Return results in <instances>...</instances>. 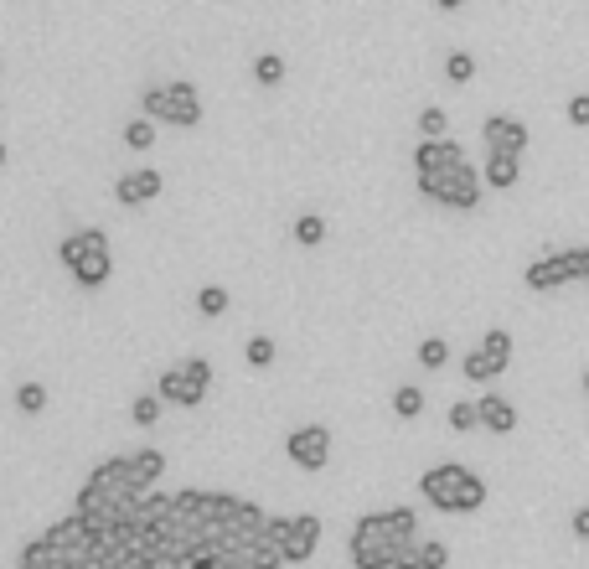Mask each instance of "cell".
I'll use <instances>...</instances> for the list:
<instances>
[{
  "instance_id": "4316f807",
  "label": "cell",
  "mask_w": 589,
  "mask_h": 569,
  "mask_svg": "<svg viewBox=\"0 0 589 569\" xmlns=\"http://www.w3.org/2000/svg\"><path fill=\"white\" fill-rule=\"evenodd\" d=\"M460 373L471 378V383H491V378H496V363H491V357H486L481 347H471V352L460 357Z\"/></svg>"
},
{
  "instance_id": "9c48e42d",
  "label": "cell",
  "mask_w": 589,
  "mask_h": 569,
  "mask_svg": "<svg viewBox=\"0 0 589 569\" xmlns=\"http://www.w3.org/2000/svg\"><path fill=\"white\" fill-rule=\"evenodd\" d=\"M481 145H486V156H522L527 145H533V130H527V119H517V114H486Z\"/></svg>"
},
{
  "instance_id": "277c9868",
  "label": "cell",
  "mask_w": 589,
  "mask_h": 569,
  "mask_svg": "<svg viewBox=\"0 0 589 569\" xmlns=\"http://www.w3.org/2000/svg\"><path fill=\"white\" fill-rule=\"evenodd\" d=\"M140 114L155 119V125H176V130H197L202 125V94L192 78H166L150 83L140 94Z\"/></svg>"
},
{
  "instance_id": "e0dca14e",
  "label": "cell",
  "mask_w": 589,
  "mask_h": 569,
  "mask_svg": "<svg viewBox=\"0 0 589 569\" xmlns=\"http://www.w3.org/2000/svg\"><path fill=\"white\" fill-rule=\"evenodd\" d=\"M383 523H388V533H393V544H398V549L419 538V513H414V507H388Z\"/></svg>"
},
{
  "instance_id": "4fadbf2b",
  "label": "cell",
  "mask_w": 589,
  "mask_h": 569,
  "mask_svg": "<svg viewBox=\"0 0 589 569\" xmlns=\"http://www.w3.org/2000/svg\"><path fill=\"white\" fill-rule=\"evenodd\" d=\"M124 466H130V482L140 492H150L166 476V451H155V445H135V451H124Z\"/></svg>"
},
{
  "instance_id": "ab89813d",
  "label": "cell",
  "mask_w": 589,
  "mask_h": 569,
  "mask_svg": "<svg viewBox=\"0 0 589 569\" xmlns=\"http://www.w3.org/2000/svg\"><path fill=\"white\" fill-rule=\"evenodd\" d=\"M0 109H6V104H0Z\"/></svg>"
},
{
  "instance_id": "7402d4cb",
  "label": "cell",
  "mask_w": 589,
  "mask_h": 569,
  "mask_svg": "<svg viewBox=\"0 0 589 569\" xmlns=\"http://www.w3.org/2000/svg\"><path fill=\"white\" fill-rule=\"evenodd\" d=\"M119 140H124V145H130V151H135V156H145V151H150V145H155V119H145V114H140V119H130V125H124V130H119Z\"/></svg>"
},
{
  "instance_id": "f1b7e54d",
  "label": "cell",
  "mask_w": 589,
  "mask_h": 569,
  "mask_svg": "<svg viewBox=\"0 0 589 569\" xmlns=\"http://www.w3.org/2000/svg\"><path fill=\"white\" fill-rule=\"evenodd\" d=\"M445 363H450V342L445 337H424L419 342V368L434 373V368H445Z\"/></svg>"
},
{
  "instance_id": "ac0fdd59",
  "label": "cell",
  "mask_w": 589,
  "mask_h": 569,
  "mask_svg": "<svg viewBox=\"0 0 589 569\" xmlns=\"http://www.w3.org/2000/svg\"><path fill=\"white\" fill-rule=\"evenodd\" d=\"M248 73H254L259 88H279V83H285V73H290V68H285V52H259Z\"/></svg>"
},
{
  "instance_id": "d6986e66",
  "label": "cell",
  "mask_w": 589,
  "mask_h": 569,
  "mask_svg": "<svg viewBox=\"0 0 589 569\" xmlns=\"http://www.w3.org/2000/svg\"><path fill=\"white\" fill-rule=\"evenodd\" d=\"M481 352L496 363V373H507L512 368V332H507V326H491V332L481 337Z\"/></svg>"
},
{
  "instance_id": "5bb4252c",
  "label": "cell",
  "mask_w": 589,
  "mask_h": 569,
  "mask_svg": "<svg viewBox=\"0 0 589 569\" xmlns=\"http://www.w3.org/2000/svg\"><path fill=\"white\" fill-rule=\"evenodd\" d=\"M455 161H465V145L460 140H419L414 145V176L419 171H445V166H455Z\"/></svg>"
},
{
  "instance_id": "7c38bea8",
  "label": "cell",
  "mask_w": 589,
  "mask_h": 569,
  "mask_svg": "<svg viewBox=\"0 0 589 569\" xmlns=\"http://www.w3.org/2000/svg\"><path fill=\"white\" fill-rule=\"evenodd\" d=\"M161 171L155 166H135V171H119V182H114V202L124 207H145V202H161Z\"/></svg>"
},
{
  "instance_id": "8992f818",
  "label": "cell",
  "mask_w": 589,
  "mask_h": 569,
  "mask_svg": "<svg viewBox=\"0 0 589 569\" xmlns=\"http://www.w3.org/2000/svg\"><path fill=\"white\" fill-rule=\"evenodd\" d=\"M584 275H589V249L574 244V249H558V254L533 259V264L522 269V285H527V290H538V295H548V290L569 285V280H584Z\"/></svg>"
},
{
  "instance_id": "836d02e7",
  "label": "cell",
  "mask_w": 589,
  "mask_h": 569,
  "mask_svg": "<svg viewBox=\"0 0 589 569\" xmlns=\"http://www.w3.org/2000/svg\"><path fill=\"white\" fill-rule=\"evenodd\" d=\"M393 569H419V538H414V544H403V549L393 554Z\"/></svg>"
},
{
  "instance_id": "603a6c76",
  "label": "cell",
  "mask_w": 589,
  "mask_h": 569,
  "mask_svg": "<svg viewBox=\"0 0 589 569\" xmlns=\"http://www.w3.org/2000/svg\"><path fill=\"white\" fill-rule=\"evenodd\" d=\"M414 125H419V135H424V140H445V135H450V114H445L440 104H424Z\"/></svg>"
},
{
  "instance_id": "cb8c5ba5",
  "label": "cell",
  "mask_w": 589,
  "mask_h": 569,
  "mask_svg": "<svg viewBox=\"0 0 589 569\" xmlns=\"http://www.w3.org/2000/svg\"><path fill=\"white\" fill-rule=\"evenodd\" d=\"M393 414H398V419H419V414H424V388H419V383L393 388Z\"/></svg>"
},
{
  "instance_id": "484cf974",
  "label": "cell",
  "mask_w": 589,
  "mask_h": 569,
  "mask_svg": "<svg viewBox=\"0 0 589 569\" xmlns=\"http://www.w3.org/2000/svg\"><path fill=\"white\" fill-rule=\"evenodd\" d=\"M274 357H279V347H274V337H264V332L243 342V363H248V368H269Z\"/></svg>"
},
{
  "instance_id": "f546056e",
  "label": "cell",
  "mask_w": 589,
  "mask_h": 569,
  "mask_svg": "<svg viewBox=\"0 0 589 569\" xmlns=\"http://www.w3.org/2000/svg\"><path fill=\"white\" fill-rule=\"evenodd\" d=\"M450 430H455V435H471V430H481V414H476V404H471V399L450 404Z\"/></svg>"
},
{
  "instance_id": "3957f363",
  "label": "cell",
  "mask_w": 589,
  "mask_h": 569,
  "mask_svg": "<svg viewBox=\"0 0 589 569\" xmlns=\"http://www.w3.org/2000/svg\"><path fill=\"white\" fill-rule=\"evenodd\" d=\"M62 269L83 285V290H104L114 280V249H109V233L104 228H78L57 244Z\"/></svg>"
},
{
  "instance_id": "ba28073f",
  "label": "cell",
  "mask_w": 589,
  "mask_h": 569,
  "mask_svg": "<svg viewBox=\"0 0 589 569\" xmlns=\"http://www.w3.org/2000/svg\"><path fill=\"white\" fill-rule=\"evenodd\" d=\"M347 554H352V569H393L398 544H393V533H388L383 513H367V518L352 523V544H347Z\"/></svg>"
},
{
  "instance_id": "5b68a950",
  "label": "cell",
  "mask_w": 589,
  "mask_h": 569,
  "mask_svg": "<svg viewBox=\"0 0 589 569\" xmlns=\"http://www.w3.org/2000/svg\"><path fill=\"white\" fill-rule=\"evenodd\" d=\"M414 182H419V197H424V202L455 207V213H471V207H481V192H486L481 171H476L471 161H455V166H445V171H419Z\"/></svg>"
},
{
  "instance_id": "e575fe53",
  "label": "cell",
  "mask_w": 589,
  "mask_h": 569,
  "mask_svg": "<svg viewBox=\"0 0 589 569\" xmlns=\"http://www.w3.org/2000/svg\"><path fill=\"white\" fill-rule=\"evenodd\" d=\"M569 533L579 538V544H589V507H574V518H569Z\"/></svg>"
},
{
  "instance_id": "d6a6232c",
  "label": "cell",
  "mask_w": 589,
  "mask_h": 569,
  "mask_svg": "<svg viewBox=\"0 0 589 569\" xmlns=\"http://www.w3.org/2000/svg\"><path fill=\"white\" fill-rule=\"evenodd\" d=\"M564 114H569V125H574V130H589V94H574Z\"/></svg>"
},
{
  "instance_id": "ffe728a7",
  "label": "cell",
  "mask_w": 589,
  "mask_h": 569,
  "mask_svg": "<svg viewBox=\"0 0 589 569\" xmlns=\"http://www.w3.org/2000/svg\"><path fill=\"white\" fill-rule=\"evenodd\" d=\"M295 244L300 249H321L326 244V218L321 213H300L295 218Z\"/></svg>"
},
{
  "instance_id": "74e56055",
  "label": "cell",
  "mask_w": 589,
  "mask_h": 569,
  "mask_svg": "<svg viewBox=\"0 0 589 569\" xmlns=\"http://www.w3.org/2000/svg\"><path fill=\"white\" fill-rule=\"evenodd\" d=\"M584 394H589V368H584Z\"/></svg>"
},
{
  "instance_id": "8fae6325",
  "label": "cell",
  "mask_w": 589,
  "mask_h": 569,
  "mask_svg": "<svg viewBox=\"0 0 589 569\" xmlns=\"http://www.w3.org/2000/svg\"><path fill=\"white\" fill-rule=\"evenodd\" d=\"M321 549V518L316 513H295L285 538H279V554H285V564H310Z\"/></svg>"
},
{
  "instance_id": "30bf717a",
  "label": "cell",
  "mask_w": 589,
  "mask_h": 569,
  "mask_svg": "<svg viewBox=\"0 0 589 569\" xmlns=\"http://www.w3.org/2000/svg\"><path fill=\"white\" fill-rule=\"evenodd\" d=\"M285 456L300 466V471H326L331 461V430L326 425H300L285 435Z\"/></svg>"
},
{
  "instance_id": "d590c367",
  "label": "cell",
  "mask_w": 589,
  "mask_h": 569,
  "mask_svg": "<svg viewBox=\"0 0 589 569\" xmlns=\"http://www.w3.org/2000/svg\"><path fill=\"white\" fill-rule=\"evenodd\" d=\"M434 6H440V11H460V6H465V0H434Z\"/></svg>"
},
{
  "instance_id": "2e32d148",
  "label": "cell",
  "mask_w": 589,
  "mask_h": 569,
  "mask_svg": "<svg viewBox=\"0 0 589 569\" xmlns=\"http://www.w3.org/2000/svg\"><path fill=\"white\" fill-rule=\"evenodd\" d=\"M481 182H486L491 192H512V187L522 182V156H486Z\"/></svg>"
},
{
  "instance_id": "1f68e13d",
  "label": "cell",
  "mask_w": 589,
  "mask_h": 569,
  "mask_svg": "<svg viewBox=\"0 0 589 569\" xmlns=\"http://www.w3.org/2000/svg\"><path fill=\"white\" fill-rule=\"evenodd\" d=\"M450 564V549L440 538H419V569H445Z\"/></svg>"
},
{
  "instance_id": "6da1fadb",
  "label": "cell",
  "mask_w": 589,
  "mask_h": 569,
  "mask_svg": "<svg viewBox=\"0 0 589 569\" xmlns=\"http://www.w3.org/2000/svg\"><path fill=\"white\" fill-rule=\"evenodd\" d=\"M264 518L238 492H145L114 528H88L78 513L42 528L16 569H285Z\"/></svg>"
},
{
  "instance_id": "7a4b0ae2",
  "label": "cell",
  "mask_w": 589,
  "mask_h": 569,
  "mask_svg": "<svg viewBox=\"0 0 589 569\" xmlns=\"http://www.w3.org/2000/svg\"><path fill=\"white\" fill-rule=\"evenodd\" d=\"M419 492H424V502L434 507V513H450V518L481 513V507H486V482H481L471 466H460V461L429 466V471L419 476Z\"/></svg>"
},
{
  "instance_id": "d4e9b609",
  "label": "cell",
  "mask_w": 589,
  "mask_h": 569,
  "mask_svg": "<svg viewBox=\"0 0 589 569\" xmlns=\"http://www.w3.org/2000/svg\"><path fill=\"white\" fill-rule=\"evenodd\" d=\"M471 78H476V57H471V52H460V47H455V52L445 57V83H455V88H465V83H471Z\"/></svg>"
},
{
  "instance_id": "8d00e7d4",
  "label": "cell",
  "mask_w": 589,
  "mask_h": 569,
  "mask_svg": "<svg viewBox=\"0 0 589 569\" xmlns=\"http://www.w3.org/2000/svg\"><path fill=\"white\" fill-rule=\"evenodd\" d=\"M6 161H11V151H6V145H0V166H6Z\"/></svg>"
},
{
  "instance_id": "f35d334b",
  "label": "cell",
  "mask_w": 589,
  "mask_h": 569,
  "mask_svg": "<svg viewBox=\"0 0 589 569\" xmlns=\"http://www.w3.org/2000/svg\"><path fill=\"white\" fill-rule=\"evenodd\" d=\"M0 68H6V57H0Z\"/></svg>"
},
{
  "instance_id": "83f0119b",
  "label": "cell",
  "mask_w": 589,
  "mask_h": 569,
  "mask_svg": "<svg viewBox=\"0 0 589 569\" xmlns=\"http://www.w3.org/2000/svg\"><path fill=\"white\" fill-rule=\"evenodd\" d=\"M161 404H166L161 394H140V399L130 404V419H135L140 430H155V425H161Z\"/></svg>"
},
{
  "instance_id": "60d3db41",
  "label": "cell",
  "mask_w": 589,
  "mask_h": 569,
  "mask_svg": "<svg viewBox=\"0 0 589 569\" xmlns=\"http://www.w3.org/2000/svg\"><path fill=\"white\" fill-rule=\"evenodd\" d=\"M584 280H589V275H584Z\"/></svg>"
},
{
  "instance_id": "44dd1931",
  "label": "cell",
  "mask_w": 589,
  "mask_h": 569,
  "mask_svg": "<svg viewBox=\"0 0 589 569\" xmlns=\"http://www.w3.org/2000/svg\"><path fill=\"white\" fill-rule=\"evenodd\" d=\"M228 306H233V295H228V285H202V290H197V311H202L207 321H217V316H228Z\"/></svg>"
},
{
  "instance_id": "52a82bcc",
  "label": "cell",
  "mask_w": 589,
  "mask_h": 569,
  "mask_svg": "<svg viewBox=\"0 0 589 569\" xmlns=\"http://www.w3.org/2000/svg\"><path fill=\"white\" fill-rule=\"evenodd\" d=\"M207 388H212V363H207V357H181V363H171V368L161 373L155 394H161L166 404L192 409V404L207 399Z\"/></svg>"
},
{
  "instance_id": "9a60e30c",
  "label": "cell",
  "mask_w": 589,
  "mask_h": 569,
  "mask_svg": "<svg viewBox=\"0 0 589 569\" xmlns=\"http://www.w3.org/2000/svg\"><path fill=\"white\" fill-rule=\"evenodd\" d=\"M476 414H481V430H491V435H512V430H517V409H512V399H502V394L476 399Z\"/></svg>"
},
{
  "instance_id": "4dcf8cb0",
  "label": "cell",
  "mask_w": 589,
  "mask_h": 569,
  "mask_svg": "<svg viewBox=\"0 0 589 569\" xmlns=\"http://www.w3.org/2000/svg\"><path fill=\"white\" fill-rule=\"evenodd\" d=\"M16 409H21V414H42V409H47V388H42V383H21V388H16Z\"/></svg>"
}]
</instances>
